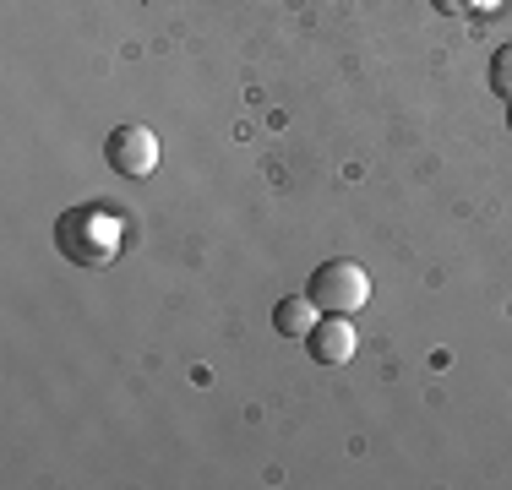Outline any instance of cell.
I'll return each instance as SVG.
<instances>
[{
  "label": "cell",
  "mask_w": 512,
  "mask_h": 490,
  "mask_svg": "<svg viewBox=\"0 0 512 490\" xmlns=\"http://www.w3.org/2000/svg\"><path fill=\"white\" fill-rule=\"evenodd\" d=\"M55 245L77 267H109L120 251V218L109 207H71L55 224Z\"/></svg>",
  "instance_id": "cell-1"
},
{
  "label": "cell",
  "mask_w": 512,
  "mask_h": 490,
  "mask_svg": "<svg viewBox=\"0 0 512 490\" xmlns=\"http://www.w3.org/2000/svg\"><path fill=\"white\" fill-rule=\"evenodd\" d=\"M104 158H109V169H115V175L148 180L153 169H158V137H153L148 126H120V131H109Z\"/></svg>",
  "instance_id": "cell-3"
},
{
  "label": "cell",
  "mask_w": 512,
  "mask_h": 490,
  "mask_svg": "<svg viewBox=\"0 0 512 490\" xmlns=\"http://www.w3.org/2000/svg\"><path fill=\"white\" fill-rule=\"evenodd\" d=\"M491 93H502L507 104H512V44H502L491 55Z\"/></svg>",
  "instance_id": "cell-6"
},
{
  "label": "cell",
  "mask_w": 512,
  "mask_h": 490,
  "mask_svg": "<svg viewBox=\"0 0 512 490\" xmlns=\"http://www.w3.org/2000/svg\"><path fill=\"white\" fill-rule=\"evenodd\" d=\"M311 305L316 311H333V316H355L365 300H371V278H365L360 262H349V256H338V262H322L311 273Z\"/></svg>",
  "instance_id": "cell-2"
},
{
  "label": "cell",
  "mask_w": 512,
  "mask_h": 490,
  "mask_svg": "<svg viewBox=\"0 0 512 490\" xmlns=\"http://www.w3.org/2000/svg\"><path fill=\"white\" fill-rule=\"evenodd\" d=\"M306 343H311V360H322V365H349L355 349H360L349 316H333V311H322V322L306 333Z\"/></svg>",
  "instance_id": "cell-4"
},
{
  "label": "cell",
  "mask_w": 512,
  "mask_h": 490,
  "mask_svg": "<svg viewBox=\"0 0 512 490\" xmlns=\"http://www.w3.org/2000/svg\"><path fill=\"white\" fill-rule=\"evenodd\" d=\"M273 327H278L284 338H306L311 327H316V305H311V294H306V300H295V294H289V300H278Z\"/></svg>",
  "instance_id": "cell-5"
},
{
  "label": "cell",
  "mask_w": 512,
  "mask_h": 490,
  "mask_svg": "<svg viewBox=\"0 0 512 490\" xmlns=\"http://www.w3.org/2000/svg\"><path fill=\"white\" fill-rule=\"evenodd\" d=\"M436 11H442V17H463V11H469V0H436Z\"/></svg>",
  "instance_id": "cell-7"
},
{
  "label": "cell",
  "mask_w": 512,
  "mask_h": 490,
  "mask_svg": "<svg viewBox=\"0 0 512 490\" xmlns=\"http://www.w3.org/2000/svg\"><path fill=\"white\" fill-rule=\"evenodd\" d=\"M507 131H512V104H507Z\"/></svg>",
  "instance_id": "cell-8"
}]
</instances>
